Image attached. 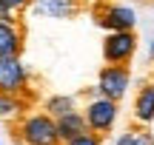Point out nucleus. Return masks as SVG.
<instances>
[{"instance_id": "f257e3e1", "label": "nucleus", "mask_w": 154, "mask_h": 145, "mask_svg": "<svg viewBox=\"0 0 154 145\" xmlns=\"http://www.w3.org/2000/svg\"><path fill=\"white\" fill-rule=\"evenodd\" d=\"M17 137L23 145H63L60 134H57V120L46 111L26 114L17 125Z\"/></svg>"}, {"instance_id": "f03ea898", "label": "nucleus", "mask_w": 154, "mask_h": 145, "mask_svg": "<svg viewBox=\"0 0 154 145\" xmlns=\"http://www.w3.org/2000/svg\"><path fill=\"white\" fill-rule=\"evenodd\" d=\"M117 114H120L117 100H109V97H103V94L94 97V100H88V105L83 108V117H86L88 131H94V134H100V137L114 128Z\"/></svg>"}, {"instance_id": "7ed1b4c3", "label": "nucleus", "mask_w": 154, "mask_h": 145, "mask_svg": "<svg viewBox=\"0 0 154 145\" xmlns=\"http://www.w3.org/2000/svg\"><path fill=\"white\" fill-rule=\"evenodd\" d=\"M137 51V34L134 28H123V31H109L103 40V60L114 63V66H128Z\"/></svg>"}, {"instance_id": "20e7f679", "label": "nucleus", "mask_w": 154, "mask_h": 145, "mask_svg": "<svg viewBox=\"0 0 154 145\" xmlns=\"http://www.w3.org/2000/svg\"><path fill=\"white\" fill-rule=\"evenodd\" d=\"M0 94L26 97L29 94V68L20 57H0Z\"/></svg>"}, {"instance_id": "39448f33", "label": "nucleus", "mask_w": 154, "mask_h": 145, "mask_svg": "<svg viewBox=\"0 0 154 145\" xmlns=\"http://www.w3.org/2000/svg\"><path fill=\"white\" fill-rule=\"evenodd\" d=\"M128 83H131V71L128 66H114V63H106L97 74V91L109 100L120 102L128 91Z\"/></svg>"}, {"instance_id": "423d86ee", "label": "nucleus", "mask_w": 154, "mask_h": 145, "mask_svg": "<svg viewBox=\"0 0 154 145\" xmlns=\"http://www.w3.org/2000/svg\"><path fill=\"white\" fill-rule=\"evenodd\" d=\"M97 23L109 31H123V28H134L137 26V17L128 6H117V3H109L97 11Z\"/></svg>"}, {"instance_id": "0eeeda50", "label": "nucleus", "mask_w": 154, "mask_h": 145, "mask_svg": "<svg viewBox=\"0 0 154 145\" xmlns=\"http://www.w3.org/2000/svg\"><path fill=\"white\" fill-rule=\"evenodd\" d=\"M32 9L37 14L54 17V20H69L80 14V0H34Z\"/></svg>"}, {"instance_id": "6e6552de", "label": "nucleus", "mask_w": 154, "mask_h": 145, "mask_svg": "<svg viewBox=\"0 0 154 145\" xmlns=\"http://www.w3.org/2000/svg\"><path fill=\"white\" fill-rule=\"evenodd\" d=\"M23 28L14 20L0 23V57H20L23 51Z\"/></svg>"}, {"instance_id": "1a4fd4ad", "label": "nucleus", "mask_w": 154, "mask_h": 145, "mask_svg": "<svg viewBox=\"0 0 154 145\" xmlns=\"http://www.w3.org/2000/svg\"><path fill=\"white\" fill-rule=\"evenodd\" d=\"M134 120L140 125L154 123V83H143V88L134 97Z\"/></svg>"}, {"instance_id": "9d476101", "label": "nucleus", "mask_w": 154, "mask_h": 145, "mask_svg": "<svg viewBox=\"0 0 154 145\" xmlns=\"http://www.w3.org/2000/svg\"><path fill=\"white\" fill-rule=\"evenodd\" d=\"M88 131V125H86V117H83V111H69V114H63V117H57V134H60V140L66 142V140H74V137H80V134H86Z\"/></svg>"}, {"instance_id": "9b49d317", "label": "nucleus", "mask_w": 154, "mask_h": 145, "mask_svg": "<svg viewBox=\"0 0 154 145\" xmlns=\"http://www.w3.org/2000/svg\"><path fill=\"white\" fill-rule=\"evenodd\" d=\"M77 108V102H74V97H69V94H54V97H49L46 100V105H43V111L46 114H51V117H63V114H69V111H74Z\"/></svg>"}, {"instance_id": "f8f14e48", "label": "nucleus", "mask_w": 154, "mask_h": 145, "mask_svg": "<svg viewBox=\"0 0 154 145\" xmlns=\"http://www.w3.org/2000/svg\"><path fill=\"white\" fill-rule=\"evenodd\" d=\"M114 145H154V137H151L149 125H143V128H128L126 134L117 137Z\"/></svg>"}, {"instance_id": "ddd939ff", "label": "nucleus", "mask_w": 154, "mask_h": 145, "mask_svg": "<svg viewBox=\"0 0 154 145\" xmlns=\"http://www.w3.org/2000/svg\"><path fill=\"white\" fill-rule=\"evenodd\" d=\"M0 114H6V117L23 114V97H9V94H0Z\"/></svg>"}, {"instance_id": "4468645a", "label": "nucleus", "mask_w": 154, "mask_h": 145, "mask_svg": "<svg viewBox=\"0 0 154 145\" xmlns=\"http://www.w3.org/2000/svg\"><path fill=\"white\" fill-rule=\"evenodd\" d=\"M63 145H103V137L94 134V131H86V134L74 137V140H66Z\"/></svg>"}, {"instance_id": "2eb2a0df", "label": "nucleus", "mask_w": 154, "mask_h": 145, "mask_svg": "<svg viewBox=\"0 0 154 145\" xmlns=\"http://www.w3.org/2000/svg\"><path fill=\"white\" fill-rule=\"evenodd\" d=\"M9 9H14V11H23V9H29V6L34 3V0H3Z\"/></svg>"}, {"instance_id": "dca6fc26", "label": "nucleus", "mask_w": 154, "mask_h": 145, "mask_svg": "<svg viewBox=\"0 0 154 145\" xmlns=\"http://www.w3.org/2000/svg\"><path fill=\"white\" fill-rule=\"evenodd\" d=\"M6 20H14V9H9V6L0 0V23H6Z\"/></svg>"}, {"instance_id": "f3484780", "label": "nucleus", "mask_w": 154, "mask_h": 145, "mask_svg": "<svg viewBox=\"0 0 154 145\" xmlns=\"http://www.w3.org/2000/svg\"><path fill=\"white\" fill-rule=\"evenodd\" d=\"M149 60L154 63V37H151V46H149Z\"/></svg>"}]
</instances>
